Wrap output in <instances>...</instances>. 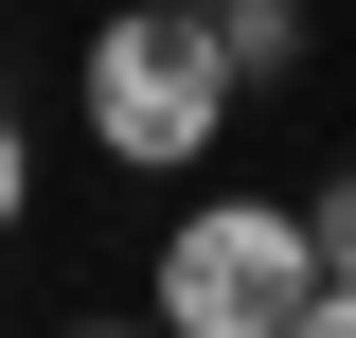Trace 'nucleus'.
Instances as JSON below:
<instances>
[{
	"label": "nucleus",
	"instance_id": "obj_1",
	"mask_svg": "<svg viewBox=\"0 0 356 338\" xmlns=\"http://www.w3.org/2000/svg\"><path fill=\"white\" fill-rule=\"evenodd\" d=\"M72 107H89V143H107L125 178H196L214 125L250 107V89H232V36L196 18V0H125V18H89Z\"/></svg>",
	"mask_w": 356,
	"mask_h": 338
},
{
	"label": "nucleus",
	"instance_id": "obj_2",
	"mask_svg": "<svg viewBox=\"0 0 356 338\" xmlns=\"http://www.w3.org/2000/svg\"><path fill=\"white\" fill-rule=\"evenodd\" d=\"M303 303H321L303 196H196L161 232V321L178 338H303Z\"/></svg>",
	"mask_w": 356,
	"mask_h": 338
},
{
	"label": "nucleus",
	"instance_id": "obj_3",
	"mask_svg": "<svg viewBox=\"0 0 356 338\" xmlns=\"http://www.w3.org/2000/svg\"><path fill=\"white\" fill-rule=\"evenodd\" d=\"M303 232H321V303H303V338H356V178H321Z\"/></svg>",
	"mask_w": 356,
	"mask_h": 338
},
{
	"label": "nucleus",
	"instance_id": "obj_4",
	"mask_svg": "<svg viewBox=\"0 0 356 338\" xmlns=\"http://www.w3.org/2000/svg\"><path fill=\"white\" fill-rule=\"evenodd\" d=\"M214 36H232V89H285L303 72V0H214Z\"/></svg>",
	"mask_w": 356,
	"mask_h": 338
},
{
	"label": "nucleus",
	"instance_id": "obj_5",
	"mask_svg": "<svg viewBox=\"0 0 356 338\" xmlns=\"http://www.w3.org/2000/svg\"><path fill=\"white\" fill-rule=\"evenodd\" d=\"M36 214V143H18V107H0V232Z\"/></svg>",
	"mask_w": 356,
	"mask_h": 338
},
{
	"label": "nucleus",
	"instance_id": "obj_6",
	"mask_svg": "<svg viewBox=\"0 0 356 338\" xmlns=\"http://www.w3.org/2000/svg\"><path fill=\"white\" fill-rule=\"evenodd\" d=\"M196 18H214V0H196Z\"/></svg>",
	"mask_w": 356,
	"mask_h": 338
}]
</instances>
